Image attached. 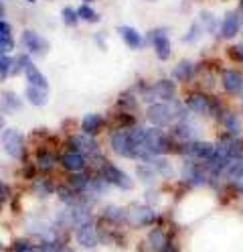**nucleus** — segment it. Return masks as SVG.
I'll list each match as a JSON object with an SVG mask.
<instances>
[{"instance_id":"nucleus-1","label":"nucleus","mask_w":243,"mask_h":252,"mask_svg":"<svg viewBox=\"0 0 243 252\" xmlns=\"http://www.w3.org/2000/svg\"><path fill=\"white\" fill-rule=\"evenodd\" d=\"M187 108L181 102H152L146 108V120H148L156 128H164V126H172L176 120L187 116Z\"/></svg>"},{"instance_id":"nucleus-2","label":"nucleus","mask_w":243,"mask_h":252,"mask_svg":"<svg viewBox=\"0 0 243 252\" xmlns=\"http://www.w3.org/2000/svg\"><path fill=\"white\" fill-rule=\"evenodd\" d=\"M67 145H69V149H75V151H79L81 155H83L87 159V165L93 167V171L106 161V157L102 155V147L95 140V136H87L83 132L73 134V136H69Z\"/></svg>"},{"instance_id":"nucleus-3","label":"nucleus","mask_w":243,"mask_h":252,"mask_svg":"<svg viewBox=\"0 0 243 252\" xmlns=\"http://www.w3.org/2000/svg\"><path fill=\"white\" fill-rule=\"evenodd\" d=\"M156 222V212L154 208H150L148 203H138L132 201L126 206V224L134 230H142V228H152Z\"/></svg>"},{"instance_id":"nucleus-4","label":"nucleus","mask_w":243,"mask_h":252,"mask_svg":"<svg viewBox=\"0 0 243 252\" xmlns=\"http://www.w3.org/2000/svg\"><path fill=\"white\" fill-rule=\"evenodd\" d=\"M185 108H187V112L194 114V116H215L221 112V104H217L211 96H207V94L203 92H192L189 94V96L185 98Z\"/></svg>"},{"instance_id":"nucleus-5","label":"nucleus","mask_w":243,"mask_h":252,"mask_svg":"<svg viewBox=\"0 0 243 252\" xmlns=\"http://www.w3.org/2000/svg\"><path fill=\"white\" fill-rule=\"evenodd\" d=\"M215 143H209V140H192V143H181V151L178 155L187 157V159L194 161V163H201L205 165L207 161H211L215 157Z\"/></svg>"},{"instance_id":"nucleus-6","label":"nucleus","mask_w":243,"mask_h":252,"mask_svg":"<svg viewBox=\"0 0 243 252\" xmlns=\"http://www.w3.org/2000/svg\"><path fill=\"white\" fill-rule=\"evenodd\" d=\"M95 173L111 187H120V189H124V191H130V189H132V179H130L128 173L124 169H120L118 165L109 163V161H104L100 167L95 169Z\"/></svg>"},{"instance_id":"nucleus-7","label":"nucleus","mask_w":243,"mask_h":252,"mask_svg":"<svg viewBox=\"0 0 243 252\" xmlns=\"http://www.w3.org/2000/svg\"><path fill=\"white\" fill-rule=\"evenodd\" d=\"M73 240L77 246L85 248V250H93L100 246V226H97L95 220L81 224L79 228L73 230Z\"/></svg>"},{"instance_id":"nucleus-8","label":"nucleus","mask_w":243,"mask_h":252,"mask_svg":"<svg viewBox=\"0 0 243 252\" xmlns=\"http://www.w3.org/2000/svg\"><path fill=\"white\" fill-rule=\"evenodd\" d=\"M0 143H2V149L10 159H23L25 157V136L16 128H4L0 134Z\"/></svg>"},{"instance_id":"nucleus-9","label":"nucleus","mask_w":243,"mask_h":252,"mask_svg":"<svg viewBox=\"0 0 243 252\" xmlns=\"http://www.w3.org/2000/svg\"><path fill=\"white\" fill-rule=\"evenodd\" d=\"M199 134H201V126L192 118H189V114L172 124V138L178 140V143H192V140H199Z\"/></svg>"},{"instance_id":"nucleus-10","label":"nucleus","mask_w":243,"mask_h":252,"mask_svg":"<svg viewBox=\"0 0 243 252\" xmlns=\"http://www.w3.org/2000/svg\"><path fill=\"white\" fill-rule=\"evenodd\" d=\"M21 43L25 47V53H28L30 57L35 55V57H43L49 53V41L39 35L37 31H32V29H25L23 33H21Z\"/></svg>"},{"instance_id":"nucleus-11","label":"nucleus","mask_w":243,"mask_h":252,"mask_svg":"<svg viewBox=\"0 0 243 252\" xmlns=\"http://www.w3.org/2000/svg\"><path fill=\"white\" fill-rule=\"evenodd\" d=\"M181 177L187 185L190 187H203L209 183V173L205 171V167L201 163H194L190 159H187L181 167Z\"/></svg>"},{"instance_id":"nucleus-12","label":"nucleus","mask_w":243,"mask_h":252,"mask_svg":"<svg viewBox=\"0 0 243 252\" xmlns=\"http://www.w3.org/2000/svg\"><path fill=\"white\" fill-rule=\"evenodd\" d=\"M146 41H148L152 45V49L156 53V57L160 61H166L172 53V45H170V37H168V31L166 29H154L148 33V37H146Z\"/></svg>"},{"instance_id":"nucleus-13","label":"nucleus","mask_w":243,"mask_h":252,"mask_svg":"<svg viewBox=\"0 0 243 252\" xmlns=\"http://www.w3.org/2000/svg\"><path fill=\"white\" fill-rule=\"evenodd\" d=\"M109 147L122 159H134V147L130 140L128 128H116L109 134Z\"/></svg>"},{"instance_id":"nucleus-14","label":"nucleus","mask_w":243,"mask_h":252,"mask_svg":"<svg viewBox=\"0 0 243 252\" xmlns=\"http://www.w3.org/2000/svg\"><path fill=\"white\" fill-rule=\"evenodd\" d=\"M215 149H217V153H221L223 157H227L229 161L243 159V143H241V138L231 136V134H227V132L217 138Z\"/></svg>"},{"instance_id":"nucleus-15","label":"nucleus","mask_w":243,"mask_h":252,"mask_svg":"<svg viewBox=\"0 0 243 252\" xmlns=\"http://www.w3.org/2000/svg\"><path fill=\"white\" fill-rule=\"evenodd\" d=\"M59 163H61V167L67 171V173H79V171H85L87 169V159H85V157L81 155L79 151L69 149V147L61 153Z\"/></svg>"},{"instance_id":"nucleus-16","label":"nucleus","mask_w":243,"mask_h":252,"mask_svg":"<svg viewBox=\"0 0 243 252\" xmlns=\"http://www.w3.org/2000/svg\"><path fill=\"white\" fill-rule=\"evenodd\" d=\"M102 222L109 228H120L126 224V208L118 206V203H104L100 210Z\"/></svg>"},{"instance_id":"nucleus-17","label":"nucleus","mask_w":243,"mask_h":252,"mask_svg":"<svg viewBox=\"0 0 243 252\" xmlns=\"http://www.w3.org/2000/svg\"><path fill=\"white\" fill-rule=\"evenodd\" d=\"M23 75L27 84L30 86H37V88H43V90H49V82L45 73L35 65V61H32V57L28 53H25V65H23Z\"/></svg>"},{"instance_id":"nucleus-18","label":"nucleus","mask_w":243,"mask_h":252,"mask_svg":"<svg viewBox=\"0 0 243 252\" xmlns=\"http://www.w3.org/2000/svg\"><path fill=\"white\" fill-rule=\"evenodd\" d=\"M150 92L158 102H172L176 98V84L170 77H162L150 86Z\"/></svg>"},{"instance_id":"nucleus-19","label":"nucleus","mask_w":243,"mask_h":252,"mask_svg":"<svg viewBox=\"0 0 243 252\" xmlns=\"http://www.w3.org/2000/svg\"><path fill=\"white\" fill-rule=\"evenodd\" d=\"M217 120L223 124V128H225L227 134L237 136V138L241 136V132H243V124H241L239 116L233 112V110H229V108H221V112L217 114Z\"/></svg>"},{"instance_id":"nucleus-20","label":"nucleus","mask_w":243,"mask_h":252,"mask_svg":"<svg viewBox=\"0 0 243 252\" xmlns=\"http://www.w3.org/2000/svg\"><path fill=\"white\" fill-rule=\"evenodd\" d=\"M168 238H170V236H168L164 230H162L160 226H152V228L148 230V234L144 236L142 246L146 248V252H160L162 246L166 244Z\"/></svg>"},{"instance_id":"nucleus-21","label":"nucleus","mask_w":243,"mask_h":252,"mask_svg":"<svg viewBox=\"0 0 243 252\" xmlns=\"http://www.w3.org/2000/svg\"><path fill=\"white\" fill-rule=\"evenodd\" d=\"M239 31H241L239 12L237 10H229L221 21V37L227 39V41H231V39H235L239 35Z\"/></svg>"},{"instance_id":"nucleus-22","label":"nucleus","mask_w":243,"mask_h":252,"mask_svg":"<svg viewBox=\"0 0 243 252\" xmlns=\"http://www.w3.org/2000/svg\"><path fill=\"white\" fill-rule=\"evenodd\" d=\"M223 90L231 96H241L243 94V75L237 69H225L221 75Z\"/></svg>"},{"instance_id":"nucleus-23","label":"nucleus","mask_w":243,"mask_h":252,"mask_svg":"<svg viewBox=\"0 0 243 252\" xmlns=\"http://www.w3.org/2000/svg\"><path fill=\"white\" fill-rule=\"evenodd\" d=\"M23 108V98L12 90L0 92V112L2 114H14Z\"/></svg>"},{"instance_id":"nucleus-24","label":"nucleus","mask_w":243,"mask_h":252,"mask_svg":"<svg viewBox=\"0 0 243 252\" xmlns=\"http://www.w3.org/2000/svg\"><path fill=\"white\" fill-rule=\"evenodd\" d=\"M194 73H197V67H194V61H190V59H181L176 63V65L172 67V80L174 82H183V84H187V82H190L192 77H194Z\"/></svg>"},{"instance_id":"nucleus-25","label":"nucleus","mask_w":243,"mask_h":252,"mask_svg":"<svg viewBox=\"0 0 243 252\" xmlns=\"http://www.w3.org/2000/svg\"><path fill=\"white\" fill-rule=\"evenodd\" d=\"M118 35L122 37V41L130 47V49H142V47L146 45V39L138 33L134 27H128V25L118 27Z\"/></svg>"},{"instance_id":"nucleus-26","label":"nucleus","mask_w":243,"mask_h":252,"mask_svg":"<svg viewBox=\"0 0 243 252\" xmlns=\"http://www.w3.org/2000/svg\"><path fill=\"white\" fill-rule=\"evenodd\" d=\"M104 116L102 114H85L81 118V132L87 134V136H97L104 128Z\"/></svg>"},{"instance_id":"nucleus-27","label":"nucleus","mask_w":243,"mask_h":252,"mask_svg":"<svg viewBox=\"0 0 243 252\" xmlns=\"http://www.w3.org/2000/svg\"><path fill=\"white\" fill-rule=\"evenodd\" d=\"M25 100H27L30 106H35V108H43V106H47V102H49V90H43V88H37V86L27 84V86H25Z\"/></svg>"},{"instance_id":"nucleus-28","label":"nucleus","mask_w":243,"mask_h":252,"mask_svg":"<svg viewBox=\"0 0 243 252\" xmlns=\"http://www.w3.org/2000/svg\"><path fill=\"white\" fill-rule=\"evenodd\" d=\"M32 193H35L39 199H47V197H51L55 191H57V185L49 179V177H45V175H41V177H37L35 181H32Z\"/></svg>"},{"instance_id":"nucleus-29","label":"nucleus","mask_w":243,"mask_h":252,"mask_svg":"<svg viewBox=\"0 0 243 252\" xmlns=\"http://www.w3.org/2000/svg\"><path fill=\"white\" fill-rule=\"evenodd\" d=\"M35 161H37V167L39 171H53L55 163H57V155H53V151H49V149H39L37 155H35Z\"/></svg>"},{"instance_id":"nucleus-30","label":"nucleus","mask_w":243,"mask_h":252,"mask_svg":"<svg viewBox=\"0 0 243 252\" xmlns=\"http://www.w3.org/2000/svg\"><path fill=\"white\" fill-rule=\"evenodd\" d=\"M39 250L41 252H75L67 240H63V238H51V240H43V242H37Z\"/></svg>"},{"instance_id":"nucleus-31","label":"nucleus","mask_w":243,"mask_h":252,"mask_svg":"<svg viewBox=\"0 0 243 252\" xmlns=\"http://www.w3.org/2000/svg\"><path fill=\"white\" fill-rule=\"evenodd\" d=\"M223 177L229 183H235V185L243 183V159L231 161L229 165H227L225 171H223Z\"/></svg>"},{"instance_id":"nucleus-32","label":"nucleus","mask_w":243,"mask_h":252,"mask_svg":"<svg viewBox=\"0 0 243 252\" xmlns=\"http://www.w3.org/2000/svg\"><path fill=\"white\" fill-rule=\"evenodd\" d=\"M136 177H138L140 181H144V183H152L158 175H156V171H154V167H152L150 163H140V165L136 167Z\"/></svg>"},{"instance_id":"nucleus-33","label":"nucleus","mask_w":243,"mask_h":252,"mask_svg":"<svg viewBox=\"0 0 243 252\" xmlns=\"http://www.w3.org/2000/svg\"><path fill=\"white\" fill-rule=\"evenodd\" d=\"M152 167H154V171H156V175H160V177H170L172 175V163L166 159V157H158V159L154 161V163H150Z\"/></svg>"},{"instance_id":"nucleus-34","label":"nucleus","mask_w":243,"mask_h":252,"mask_svg":"<svg viewBox=\"0 0 243 252\" xmlns=\"http://www.w3.org/2000/svg\"><path fill=\"white\" fill-rule=\"evenodd\" d=\"M10 252H37V242L30 238H16L10 246Z\"/></svg>"},{"instance_id":"nucleus-35","label":"nucleus","mask_w":243,"mask_h":252,"mask_svg":"<svg viewBox=\"0 0 243 252\" xmlns=\"http://www.w3.org/2000/svg\"><path fill=\"white\" fill-rule=\"evenodd\" d=\"M203 25L201 23H192L190 25V29L185 33V37H183V43H189V45H192V43H197L201 37H203Z\"/></svg>"},{"instance_id":"nucleus-36","label":"nucleus","mask_w":243,"mask_h":252,"mask_svg":"<svg viewBox=\"0 0 243 252\" xmlns=\"http://www.w3.org/2000/svg\"><path fill=\"white\" fill-rule=\"evenodd\" d=\"M77 14H79V21H87V23H97L100 21V14H97L95 8H91L89 4H81L77 8Z\"/></svg>"},{"instance_id":"nucleus-37","label":"nucleus","mask_w":243,"mask_h":252,"mask_svg":"<svg viewBox=\"0 0 243 252\" xmlns=\"http://www.w3.org/2000/svg\"><path fill=\"white\" fill-rule=\"evenodd\" d=\"M14 47H16V41L12 39L10 33L0 35V55H10L14 51Z\"/></svg>"},{"instance_id":"nucleus-38","label":"nucleus","mask_w":243,"mask_h":252,"mask_svg":"<svg viewBox=\"0 0 243 252\" xmlns=\"http://www.w3.org/2000/svg\"><path fill=\"white\" fill-rule=\"evenodd\" d=\"M61 17H63V23L67 25V27H75L79 23V14H77V8L73 6H65L61 10Z\"/></svg>"},{"instance_id":"nucleus-39","label":"nucleus","mask_w":243,"mask_h":252,"mask_svg":"<svg viewBox=\"0 0 243 252\" xmlns=\"http://www.w3.org/2000/svg\"><path fill=\"white\" fill-rule=\"evenodd\" d=\"M201 23H203V31H209V33H215V31L221 27L211 12H201Z\"/></svg>"},{"instance_id":"nucleus-40","label":"nucleus","mask_w":243,"mask_h":252,"mask_svg":"<svg viewBox=\"0 0 243 252\" xmlns=\"http://www.w3.org/2000/svg\"><path fill=\"white\" fill-rule=\"evenodd\" d=\"M144 197H146V203H148L150 208H154V206H158V203H160V193L156 191L154 187H148V189H146Z\"/></svg>"},{"instance_id":"nucleus-41","label":"nucleus","mask_w":243,"mask_h":252,"mask_svg":"<svg viewBox=\"0 0 243 252\" xmlns=\"http://www.w3.org/2000/svg\"><path fill=\"white\" fill-rule=\"evenodd\" d=\"M231 55V59H235V61H239V63H243V43H237V45H231L229 47V51H227Z\"/></svg>"},{"instance_id":"nucleus-42","label":"nucleus","mask_w":243,"mask_h":252,"mask_svg":"<svg viewBox=\"0 0 243 252\" xmlns=\"http://www.w3.org/2000/svg\"><path fill=\"white\" fill-rule=\"evenodd\" d=\"M6 199H8V185L0 179V208L6 203Z\"/></svg>"},{"instance_id":"nucleus-43","label":"nucleus","mask_w":243,"mask_h":252,"mask_svg":"<svg viewBox=\"0 0 243 252\" xmlns=\"http://www.w3.org/2000/svg\"><path fill=\"white\" fill-rule=\"evenodd\" d=\"M160 252H178V246H176V242L172 240V238H168L166 240V244L162 246V250Z\"/></svg>"},{"instance_id":"nucleus-44","label":"nucleus","mask_w":243,"mask_h":252,"mask_svg":"<svg viewBox=\"0 0 243 252\" xmlns=\"http://www.w3.org/2000/svg\"><path fill=\"white\" fill-rule=\"evenodd\" d=\"M4 33H10V25L4 19H0V35H4Z\"/></svg>"},{"instance_id":"nucleus-45","label":"nucleus","mask_w":243,"mask_h":252,"mask_svg":"<svg viewBox=\"0 0 243 252\" xmlns=\"http://www.w3.org/2000/svg\"><path fill=\"white\" fill-rule=\"evenodd\" d=\"M4 12H6V8H4V4H2V0H0V19L4 17Z\"/></svg>"},{"instance_id":"nucleus-46","label":"nucleus","mask_w":243,"mask_h":252,"mask_svg":"<svg viewBox=\"0 0 243 252\" xmlns=\"http://www.w3.org/2000/svg\"><path fill=\"white\" fill-rule=\"evenodd\" d=\"M0 130H4V114L0 112Z\"/></svg>"},{"instance_id":"nucleus-47","label":"nucleus","mask_w":243,"mask_h":252,"mask_svg":"<svg viewBox=\"0 0 243 252\" xmlns=\"http://www.w3.org/2000/svg\"><path fill=\"white\" fill-rule=\"evenodd\" d=\"M83 2H85V4H91V2H93V0H83Z\"/></svg>"},{"instance_id":"nucleus-48","label":"nucleus","mask_w":243,"mask_h":252,"mask_svg":"<svg viewBox=\"0 0 243 252\" xmlns=\"http://www.w3.org/2000/svg\"><path fill=\"white\" fill-rule=\"evenodd\" d=\"M27 2H30V4H32V2H37V0H27Z\"/></svg>"},{"instance_id":"nucleus-49","label":"nucleus","mask_w":243,"mask_h":252,"mask_svg":"<svg viewBox=\"0 0 243 252\" xmlns=\"http://www.w3.org/2000/svg\"><path fill=\"white\" fill-rule=\"evenodd\" d=\"M241 14H243V2H241Z\"/></svg>"}]
</instances>
